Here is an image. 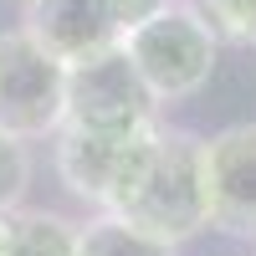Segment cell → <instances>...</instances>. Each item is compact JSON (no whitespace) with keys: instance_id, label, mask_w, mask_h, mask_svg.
<instances>
[{"instance_id":"1","label":"cell","mask_w":256,"mask_h":256,"mask_svg":"<svg viewBox=\"0 0 256 256\" xmlns=\"http://www.w3.org/2000/svg\"><path fill=\"white\" fill-rule=\"evenodd\" d=\"M118 220L138 226L144 236H159L169 246L205 230V180H200V138L180 128H159L154 148L128 184V195L113 210Z\"/></svg>"},{"instance_id":"2","label":"cell","mask_w":256,"mask_h":256,"mask_svg":"<svg viewBox=\"0 0 256 256\" xmlns=\"http://www.w3.org/2000/svg\"><path fill=\"white\" fill-rule=\"evenodd\" d=\"M118 46L134 62V72L154 102H180L190 92H200L210 82V72H216V56H220L216 31L190 6H174V0L164 10H154L148 20H138L134 31H123Z\"/></svg>"},{"instance_id":"3","label":"cell","mask_w":256,"mask_h":256,"mask_svg":"<svg viewBox=\"0 0 256 256\" xmlns=\"http://www.w3.org/2000/svg\"><path fill=\"white\" fill-rule=\"evenodd\" d=\"M159 138V123L128 128V134H88V128H56V174L77 200L113 216L128 184L138 180L148 148Z\"/></svg>"},{"instance_id":"4","label":"cell","mask_w":256,"mask_h":256,"mask_svg":"<svg viewBox=\"0 0 256 256\" xmlns=\"http://www.w3.org/2000/svg\"><path fill=\"white\" fill-rule=\"evenodd\" d=\"M154 123V98L138 82L123 46L92 52L67 67V102L62 128H88V134H128V128Z\"/></svg>"},{"instance_id":"5","label":"cell","mask_w":256,"mask_h":256,"mask_svg":"<svg viewBox=\"0 0 256 256\" xmlns=\"http://www.w3.org/2000/svg\"><path fill=\"white\" fill-rule=\"evenodd\" d=\"M67 67L46 56L26 31H0V134L20 144L62 128Z\"/></svg>"},{"instance_id":"6","label":"cell","mask_w":256,"mask_h":256,"mask_svg":"<svg viewBox=\"0 0 256 256\" xmlns=\"http://www.w3.org/2000/svg\"><path fill=\"white\" fill-rule=\"evenodd\" d=\"M205 226L256 241V123H230L216 138H200Z\"/></svg>"},{"instance_id":"7","label":"cell","mask_w":256,"mask_h":256,"mask_svg":"<svg viewBox=\"0 0 256 256\" xmlns=\"http://www.w3.org/2000/svg\"><path fill=\"white\" fill-rule=\"evenodd\" d=\"M20 31L46 56H56L62 67H72V62L92 56V52H108V46L123 41L108 0H36V6H26V26Z\"/></svg>"},{"instance_id":"8","label":"cell","mask_w":256,"mask_h":256,"mask_svg":"<svg viewBox=\"0 0 256 256\" xmlns=\"http://www.w3.org/2000/svg\"><path fill=\"white\" fill-rule=\"evenodd\" d=\"M77 230L46 210H10L6 216V256H72Z\"/></svg>"},{"instance_id":"9","label":"cell","mask_w":256,"mask_h":256,"mask_svg":"<svg viewBox=\"0 0 256 256\" xmlns=\"http://www.w3.org/2000/svg\"><path fill=\"white\" fill-rule=\"evenodd\" d=\"M72 256H174V246L159 236H144L138 226H128L118 216H98L92 226L77 230Z\"/></svg>"},{"instance_id":"10","label":"cell","mask_w":256,"mask_h":256,"mask_svg":"<svg viewBox=\"0 0 256 256\" xmlns=\"http://www.w3.org/2000/svg\"><path fill=\"white\" fill-rule=\"evenodd\" d=\"M190 10L216 31V41H256V0H190Z\"/></svg>"},{"instance_id":"11","label":"cell","mask_w":256,"mask_h":256,"mask_svg":"<svg viewBox=\"0 0 256 256\" xmlns=\"http://www.w3.org/2000/svg\"><path fill=\"white\" fill-rule=\"evenodd\" d=\"M26 190H31V154H26V144H20V138L0 134V216L20 210Z\"/></svg>"},{"instance_id":"12","label":"cell","mask_w":256,"mask_h":256,"mask_svg":"<svg viewBox=\"0 0 256 256\" xmlns=\"http://www.w3.org/2000/svg\"><path fill=\"white\" fill-rule=\"evenodd\" d=\"M169 0H108V10H113V20H118V31H134L138 20H148L154 10H164Z\"/></svg>"},{"instance_id":"13","label":"cell","mask_w":256,"mask_h":256,"mask_svg":"<svg viewBox=\"0 0 256 256\" xmlns=\"http://www.w3.org/2000/svg\"><path fill=\"white\" fill-rule=\"evenodd\" d=\"M0 256H6V216H0Z\"/></svg>"},{"instance_id":"14","label":"cell","mask_w":256,"mask_h":256,"mask_svg":"<svg viewBox=\"0 0 256 256\" xmlns=\"http://www.w3.org/2000/svg\"><path fill=\"white\" fill-rule=\"evenodd\" d=\"M26 6H36V0H26Z\"/></svg>"},{"instance_id":"15","label":"cell","mask_w":256,"mask_h":256,"mask_svg":"<svg viewBox=\"0 0 256 256\" xmlns=\"http://www.w3.org/2000/svg\"><path fill=\"white\" fill-rule=\"evenodd\" d=\"M251 46H256V41H251Z\"/></svg>"}]
</instances>
